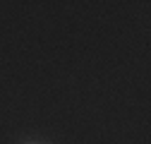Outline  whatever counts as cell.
I'll use <instances>...</instances> for the list:
<instances>
[{
	"label": "cell",
	"instance_id": "cell-1",
	"mask_svg": "<svg viewBox=\"0 0 151 144\" xmlns=\"http://www.w3.org/2000/svg\"><path fill=\"white\" fill-rule=\"evenodd\" d=\"M29 144H34V142H29Z\"/></svg>",
	"mask_w": 151,
	"mask_h": 144
}]
</instances>
